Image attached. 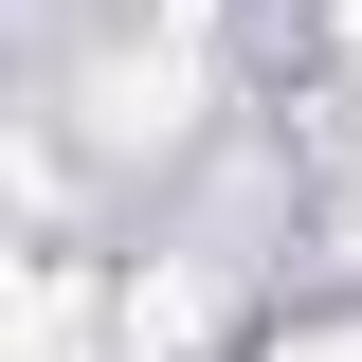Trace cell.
<instances>
[{
    "label": "cell",
    "instance_id": "cell-1",
    "mask_svg": "<svg viewBox=\"0 0 362 362\" xmlns=\"http://www.w3.org/2000/svg\"><path fill=\"white\" fill-rule=\"evenodd\" d=\"M272 362H362V326H290V344H272Z\"/></svg>",
    "mask_w": 362,
    "mask_h": 362
}]
</instances>
